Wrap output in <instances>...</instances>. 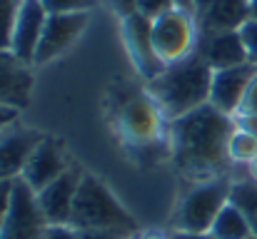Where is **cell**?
<instances>
[{
  "label": "cell",
  "instance_id": "1",
  "mask_svg": "<svg viewBox=\"0 0 257 239\" xmlns=\"http://www.w3.org/2000/svg\"><path fill=\"white\" fill-rule=\"evenodd\" d=\"M235 130L237 125L232 122V115H225L210 102L172 120L175 164L192 177L222 169L230 159L227 145Z\"/></svg>",
  "mask_w": 257,
  "mask_h": 239
},
{
  "label": "cell",
  "instance_id": "2",
  "mask_svg": "<svg viewBox=\"0 0 257 239\" xmlns=\"http://www.w3.org/2000/svg\"><path fill=\"white\" fill-rule=\"evenodd\" d=\"M212 68L195 50L187 58L170 63L155 80H150V95L165 117L177 120L210 102Z\"/></svg>",
  "mask_w": 257,
  "mask_h": 239
},
{
  "label": "cell",
  "instance_id": "3",
  "mask_svg": "<svg viewBox=\"0 0 257 239\" xmlns=\"http://www.w3.org/2000/svg\"><path fill=\"white\" fill-rule=\"evenodd\" d=\"M73 229H122L135 234L138 224L125 212V207L110 194V189L92 174H83L73 214H70Z\"/></svg>",
  "mask_w": 257,
  "mask_h": 239
},
{
  "label": "cell",
  "instance_id": "4",
  "mask_svg": "<svg viewBox=\"0 0 257 239\" xmlns=\"http://www.w3.org/2000/svg\"><path fill=\"white\" fill-rule=\"evenodd\" d=\"M232 184L227 179H210L195 187L177 207L175 227L185 232H210L220 209L230 202Z\"/></svg>",
  "mask_w": 257,
  "mask_h": 239
},
{
  "label": "cell",
  "instance_id": "5",
  "mask_svg": "<svg viewBox=\"0 0 257 239\" xmlns=\"http://www.w3.org/2000/svg\"><path fill=\"white\" fill-rule=\"evenodd\" d=\"M48 219L38 204V192L25 182L15 179L13 202L0 227V239H43Z\"/></svg>",
  "mask_w": 257,
  "mask_h": 239
},
{
  "label": "cell",
  "instance_id": "6",
  "mask_svg": "<svg viewBox=\"0 0 257 239\" xmlns=\"http://www.w3.org/2000/svg\"><path fill=\"white\" fill-rule=\"evenodd\" d=\"M153 43H155L158 55L168 65L187 58L195 45V30H192L190 13L175 8L170 13L160 15L158 20H153Z\"/></svg>",
  "mask_w": 257,
  "mask_h": 239
},
{
  "label": "cell",
  "instance_id": "7",
  "mask_svg": "<svg viewBox=\"0 0 257 239\" xmlns=\"http://www.w3.org/2000/svg\"><path fill=\"white\" fill-rule=\"evenodd\" d=\"M85 25L87 13H48L43 38L35 50V63L43 65V63L58 58L60 53H65L78 40V35L85 30Z\"/></svg>",
  "mask_w": 257,
  "mask_h": 239
},
{
  "label": "cell",
  "instance_id": "8",
  "mask_svg": "<svg viewBox=\"0 0 257 239\" xmlns=\"http://www.w3.org/2000/svg\"><path fill=\"white\" fill-rule=\"evenodd\" d=\"M257 78L255 63H242L235 68L215 70L212 73V87H210V105L222 110L225 115H235L242 107V100Z\"/></svg>",
  "mask_w": 257,
  "mask_h": 239
},
{
  "label": "cell",
  "instance_id": "9",
  "mask_svg": "<svg viewBox=\"0 0 257 239\" xmlns=\"http://www.w3.org/2000/svg\"><path fill=\"white\" fill-rule=\"evenodd\" d=\"M122 33H125V43L130 48V55H133L138 70L148 80H155L168 68V63L155 50V43H153V20H148L140 13H133V15L125 18Z\"/></svg>",
  "mask_w": 257,
  "mask_h": 239
},
{
  "label": "cell",
  "instance_id": "10",
  "mask_svg": "<svg viewBox=\"0 0 257 239\" xmlns=\"http://www.w3.org/2000/svg\"><path fill=\"white\" fill-rule=\"evenodd\" d=\"M48 20V10L43 5V0H23L18 18H15V28H13V40H10V53L28 63H35V50L40 45L43 38V28Z\"/></svg>",
  "mask_w": 257,
  "mask_h": 239
},
{
  "label": "cell",
  "instance_id": "11",
  "mask_svg": "<svg viewBox=\"0 0 257 239\" xmlns=\"http://www.w3.org/2000/svg\"><path fill=\"white\" fill-rule=\"evenodd\" d=\"M80 179H83V172L78 167H68L55 182H50L48 187H43L38 192V204H40L48 224H70Z\"/></svg>",
  "mask_w": 257,
  "mask_h": 239
},
{
  "label": "cell",
  "instance_id": "12",
  "mask_svg": "<svg viewBox=\"0 0 257 239\" xmlns=\"http://www.w3.org/2000/svg\"><path fill=\"white\" fill-rule=\"evenodd\" d=\"M45 137L28 127H8L0 132V179H20L33 150Z\"/></svg>",
  "mask_w": 257,
  "mask_h": 239
},
{
  "label": "cell",
  "instance_id": "13",
  "mask_svg": "<svg viewBox=\"0 0 257 239\" xmlns=\"http://www.w3.org/2000/svg\"><path fill=\"white\" fill-rule=\"evenodd\" d=\"M197 53L205 58V63L212 70H225V68L250 63L240 30H222V33L202 35V43H200Z\"/></svg>",
  "mask_w": 257,
  "mask_h": 239
},
{
  "label": "cell",
  "instance_id": "14",
  "mask_svg": "<svg viewBox=\"0 0 257 239\" xmlns=\"http://www.w3.org/2000/svg\"><path fill=\"white\" fill-rule=\"evenodd\" d=\"M65 169H68V159L63 155V150H60L53 140L45 137V140L33 150V155L28 159V164H25L20 179H25L35 192H40L43 187H48L50 182H55Z\"/></svg>",
  "mask_w": 257,
  "mask_h": 239
},
{
  "label": "cell",
  "instance_id": "15",
  "mask_svg": "<svg viewBox=\"0 0 257 239\" xmlns=\"http://www.w3.org/2000/svg\"><path fill=\"white\" fill-rule=\"evenodd\" d=\"M30 90L33 78L28 73V65L10 50H0V105L20 110L30 102Z\"/></svg>",
  "mask_w": 257,
  "mask_h": 239
},
{
  "label": "cell",
  "instance_id": "16",
  "mask_svg": "<svg viewBox=\"0 0 257 239\" xmlns=\"http://www.w3.org/2000/svg\"><path fill=\"white\" fill-rule=\"evenodd\" d=\"M250 18H252L250 0H210V5L202 10V35L240 30Z\"/></svg>",
  "mask_w": 257,
  "mask_h": 239
},
{
  "label": "cell",
  "instance_id": "17",
  "mask_svg": "<svg viewBox=\"0 0 257 239\" xmlns=\"http://www.w3.org/2000/svg\"><path fill=\"white\" fill-rule=\"evenodd\" d=\"M120 117H122V130L138 142H148L158 132V115L148 97L133 95L130 100H125Z\"/></svg>",
  "mask_w": 257,
  "mask_h": 239
},
{
  "label": "cell",
  "instance_id": "18",
  "mask_svg": "<svg viewBox=\"0 0 257 239\" xmlns=\"http://www.w3.org/2000/svg\"><path fill=\"white\" fill-rule=\"evenodd\" d=\"M210 234L215 239H247L252 234V227H250L247 217L242 214V209H240L237 204L227 202V204L220 209L217 219L212 222Z\"/></svg>",
  "mask_w": 257,
  "mask_h": 239
},
{
  "label": "cell",
  "instance_id": "19",
  "mask_svg": "<svg viewBox=\"0 0 257 239\" xmlns=\"http://www.w3.org/2000/svg\"><path fill=\"white\" fill-rule=\"evenodd\" d=\"M230 202L242 209V214L247 217V222L252 227V234H257V184L255 182H237V184H232Z\"/></svg>",
  "mask_w": 257,
  "mask_h": 239
},
{
  "label": "cell",
  "instance_id": "20",
  "mask_svg": "<svg viewBox=\"0 0 257 239\" xmlns=\"http://www.w3.org/2000/svg\"><path fill=\"white\" fill-rule=\"evenodd\" d=\"M227 152L230 159H237V162H252L257 157V137H252L250 132L245 130H235L232 137H230V145H227Z\"/></svg>",
  "mask_w": 257,
  "mask_h": 239
},
{
  "label": "cell",
  "instance_id": "21",
  "mask_svg": "<svg viewBox=\"0 0 257 239\" xmlns=\"http://www.w3.org/2000/svg\"><path fill=\"white\" fill-rule=\"evenodd\" d=\"M23 0H0V50H10L15 18Z\"/></svg>",
  "mask_w": 257,
  "mask_h": 239
},
{
  "label": "cell",
  "instance_id": "22",
  "mask_svg": "<svg viewBox=\"0 0 257 239\" xmlns=\"http://www.w3.org/2000/svg\"><path fill=\"white\" fill-rule=\"evenodd\" d=\"M97 0H43L48 13H85Z\"/></svg>",
  "mask_w": 257,
  "mask_h": 239
},
{
  "label": "cell",
  "instance_id": "23",
  "mask_svg": "<svg viewBox=\"0 0 257 239\" xmlns=\"http://www.w3.org/2000/svg\"><path fill=\"white\" fill-rule=\"evenodd\" d=\"M170 10H175V0H138V13L148 20H158Z\"/></svg>",
  "mask_w": 257,
  "mask_h": 239
},
{
  "label": "cell",
  "instance_id": "24",
  "mask_svg": "<svg viewBox=\"0 0 257 239\" xmlns=\"http://www.w3.org/2000/svg\"><path fill=\"white\" fill-rule=\"evenodd\" d=\"M240 35H242V43H245V50H247V60L257 65V18H250L240 28Z\"/></svg>",
  "mask_w": 257,
  "mask_h": 239
},
{
  "label": "cell",
  "instance_id": "25",
  "mask_svg": "<svg viewBox=\"0 0 257 239\" xmlns=\"http://www.w3.org/2000/svg\"><path fill=\"white\" fill-rule=\"evenodd\" d=\"M75 239H133L122 229H75Z\"/></svg>",
  "mask_w": 257,
  "mask_h": 239
},
{
  "label": "cell",
  "instance_id": "26",
  "mask_svg": "<svg viewBox=\"0 0 257 239\" xmlns=\"http://www.w3.org/2000/svg\"><path fill=\"white\" fill-rule=\"evenodd\" d=\"M13 192H15V179H0V227L8 217L10 202H13Z\"/></svg>",
  "mask_w": 257,
  "mask_h": 239
},
{
  "label": "cell",
  "instance_id": "27",
  "mask_svg": "<svg viewBox=\"0 0 257 239\" xmlns=\"http://www.w3.org/2000/svg\"><path fill=\"white\" fill-rule=\"evenodd\" d=\"M43 239H75V229L70 224H48Z\"/></svg>",
  "mask_w": 257,
  "mask_h": 239
},
{
  "label": "cell",
  "instance_id": "28",
  "mask_svg": "<svg viewBox=\"0 0 257 239\" xmlns=\"http://www.w3.org/2000/svg\"><path fill=\"white\" fill-rule=\"evenodd\" d=\"M240 115H257V78L252 80L245 100H242V107H240Z\"/></svg>",
  "mask_w": 257,
  "mask_h": 239
},
{
  "label": "cell",
  "instance_id": "29",
  "mask_svg": "<svg viewBox=\"0 0 257 239\" xmlns=\"http://www.w3.org/2000/svg\"><path fill=\"white\" fill-rule=\"evenodd\" d=\"M18 120V107L10 105H0V132H5L8 127H13Z\"/></svg>",
  "mask_w": 257,
  "mask_h": 239
},
{
  "label": "cell",
  "instance_id": "30",
  "mask_svg": "<svg viewBox=\"0 0 257 239\" xmlns=\"http://www.w3.org/2000/svg\"><path fill=\"white\" fill-rule=\"evenodd\" d=\"M110 3H112V8H115L122 18L138 13V0H110Z\"/></svg>",
  "mask_w": 257,
  "mask_h": 239
},
{
  "label": "cell",
  "instance_id": "31",
  "mask_svg": "<svg viewBox=\"0 0 257 239\" xmlns=\"http://www.w3.org/2000/svg\"><path fill=\"white\" fill-rule=\"evenodd\" d=\"M237 127L245 130V132H250L252 137H257V115H240Z\"/></svg>",
  "mask_w": 257,
  "mask_h": 239
},
{
  "label": "cell",
  "instance_id": "32",
  "mask_svg": "<svg viewBox=\"0 0 257 239\" xmlns=\"http://www.w3.org/2000/svg\"><path fill=\"white\" fill-rule=\"evenodd\" d=\"M168 239H215L210 232H185V229H175Z\"/></svg>",
  "mask_w": 257,
  "mask_h": 239
},
{
  "label": "cell",
  "instance_id": "33",
  "mask_svg": "<svg viewBox=\"0 0 257 239\" xmlns=\"http://www.w3.org/2000/svg\"><path fill=\"white\" fill-rule=\"evenodd\" d=\"M175 8L185 10V13H195L197 10V0H175Z\"/></svg>",
  "mask_w": 257,
  "mask_h": 239
},
{
  "label": "cell",
  "instance_id": "34",
  "mask_svg": "<svg viewBox=\"0 0 257 239\" xmlns=\"http://www.w3.org/2000/svg\"><path fill=\"white\" fill-rule=\"evenodd\" d=\"M250 8H252V18H257V0H250Z\"/></svg>",
  "mask_w": 257,
  "mask_h": 239
},
{
  "label": "cell",
  "instance_id": "35",
  "mask_svg": "<svg viewBox=\"0 0 257 239\" xmlns=\"http://www.w3.org/2000/svg\"><path fill=\"white\" fill-rule=\"evenodd\" d=\"M252 172H255V174H257V157L252 159Z\"/></svg>",
  "mask_w": 257,
  "mask_h": 239
},
{
  "label": "cell",
  "instance_id": "36",
  "mask_svg": "<svg viewBox=\"0 0 257 239\" xmlns=\"http://www.w3.org/2000/svg\"><path fill=\"white\" fill-rule=\"evenodd\" d=\"M140 239H160V237H153V234H150V237H140Z\"/></svg>",
  "mask_w": 257,
  "mask_h": 239
},
{
  "label": "cell",
  "instance_id": "37",
  "mask_svg": "<svg viewBox=\"0 0 257 239\" xmlns=\"http://www.w3.org/2000/svg\"><path fill=\"white\" fill-rule=\"evenodd\" d=\"M247 239H257V234H250V237H247Z\"/></svg>",
  "mask_w": 257,
  "mask_h": 239
}]
</instances>
